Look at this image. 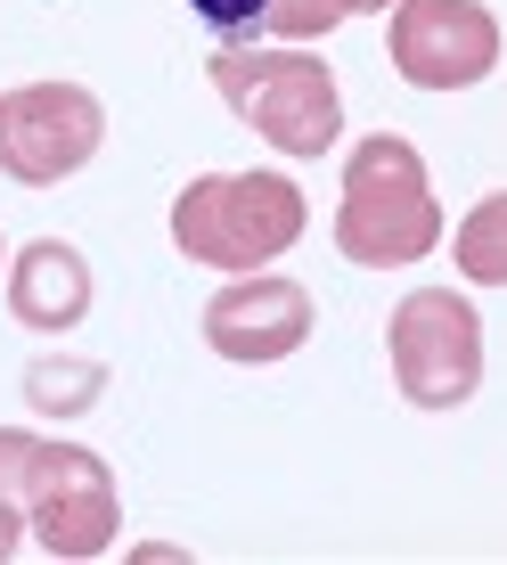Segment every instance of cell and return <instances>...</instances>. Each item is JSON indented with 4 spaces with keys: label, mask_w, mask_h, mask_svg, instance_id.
Returning a JSON list of instances; mask_svg holds the SVG:
<instances>
[{
    "label": "cell",
    "mask_w": 507,
    "mask_h": 565,
    "mask_svg": "<svg viewBox=\"0 0 507 565\" xmlns=\"http://www.w3.org/2000/svg\"><path fill=\"white\" fill-rule=\"evenodd\" d=\"M336 246L360 270H401L442 246V205H434V181H425V156L401 131H377V140L344 156Z\"/></svg>",
    "instance_id": "6da1fadb"
},
{
    "label": "cell",
    "mask_w": 507,
    "mask_h": 565,
    "mask_svg": "<svg viewBox=\"0 0 507 565\" xmlns=\"http://www.w3.org/2000/svg\"><path fill=\"white\" fill-rule=\"evenodd\" d=\"M311 205L287 172H205L172 198V246L213 270H262L303 238Z\"/></svg>",
    "instance_id": "7a4b0ae2"
},
{
    "label": "cell",
    "mask_w": 507,
    "mask_h": 565,
    "mask_svg": "<svg viewBox=\"0 0 507 565\" xmlns=\"http://www.w3.org/2000/svg\"><path fill=\"white\" fill-rule=\"evenodd\" d=\"M205 74L229 99V115L254 124L279 156H327L336 148L344 99H336V74L311 50H238V42H222L205 57Z\"/></svg>",
    "instance_id": "3957f363"
},
{
    "label": "cell",
    "mask_w": 507,
    "mask_h": 565,
    "mask_svg": "<svg viewBox=\"0 0 507 565\" xmlns=\"http://www.w3.org/2000/svg\"><path fill=\"white\" fill-rule=\"evenodd\" d=\"M385 353H393V377L418 411H459L483 385V320L451 287H409L385 320Z\"/></svg>",
    "instance_id": "277c9868"
},
{
    "label": "cell",
    "mask_w": 507,
    "mask_h": 565,
    "mask_svg": "<svg viewBox=\"0 0 507 565\" xmlns=\"http://www.w3.org/2000/svg\"><path fill=\"white\" fill-rule=\"evenodd\" d=\"M107 107L83 83H25L0 90V172L25 189H57L99 156Z\"/></svg>",
    "instance_id": "5b68a950"
},
{
    "label": "cell",
    "mask_w": 507,
    "mask_h": 565,
    "mask_svg": "<svg viewBox=\"0 0 507 565\" xmlns=\"http://www.w3.org/2000/svg\"><path fill=\"white\" fill-rule=\"evenodd\" d=\"M115 524H123V500H115L107 459L83 451V443H42L33 492H25V533L50 557H107Z\"/></svg>",
    "instance_id": "8992f818"
},
{
    "label": "cell",
    "mask_w": 507,
    "mask_h": 565,
    "mask_svg": "<svg viewBox=\"0 0 507 565\" xmlns=\"http://www.w3.org/2000/svg\"><path fill=\"white\" fill-rule=\"evenodd\" d=\"M393 74L418 90H475L499 66V17L483 0H401L393 9Z\"/></svg>",
    "instance_id": "52a82bcc"
},
{
    "label": "cell",
    "mask_w": 507,
    "mask_h": 565,
    "mask_svg": "<svg viewBox=\"0 0 507 565\" xmlns=\"http://www.w3.org/2000/svg\"><path fill=\"white\" fill-rule=\"evenodd\" d=\"M303 337H311V287L279 279V270H254V279L222 287V296L205 303V344L222 361L270 369V361L303 353Z\"/></svg>",
    "instance_id": "ba28073f"
},
{
    "label": "cell",
    "mask_w": 507,
    "mask_h": 565,
    "mask_svg": "<svg viewBox=\"0 0 507 565\" xmlns=\"http://www.w3.org/2000/svg\"><path fill=\"white\" fill-rule=\"evenodd\" d=\"M9 311L25 328H42V337L83 328V311H90V263L74 255L66 238H33L25 255L9 263Z\"/></svg>",
    "instance_id": "9c48e42d"
},
{
    "label": "cell",
    "mask_w": 507,
    "mask_h": 565,
    "mask_svg": "<svg viewBox=\"0 0 507 565\" xmlns=\"http://www.w3.org/2000/svg\"><path fill=\"white\" fill-rule=\"evenodd\" d=\"M451 255H459V270H466L475 287H507V189H499V198H483V205L459 222Z\"/></svg>",
    "instance_id": "30bf717a"
},
{
    "label": "cell",
    "mask_w": 507,
    "mask_h": 565,
    "mask_svg": "<svg viewBox=\"0 0 507 565\" xmlns=\"http://www.w3.org/2000/svg\"><path fill=\"white\" fill-rule=\"evenodd\" d=\"M107 394V369L99 361H33L25 369V402L50 418H83L90 402Z\"/></svg>",
    "instance_id": "8fae6325"
},
{
    "label": "cell",
    "mask_w": 507,
    "mask_h": 565,
    "mask_svg": "<svg viewBox=\"0 0 507 565\" xmlns=\"http://www.w3.org/2000/svg\"><path fill=\"white\" fill-rule=\"evenodd\" d=\"M33 459H42V435H25V426H0V516H25Z\"/></svg>",
    "instance_id": "7c38bea8"
},
{
    "label": "cell",
    "mask_w": 507,
    "mask_h": 565,
    "mask_svg": "<svg viewBox=\"0 0 507 565\" xmlns=\"http://www.w3.org/2000/svg\"><path fill=\"white\" fill-rule=\"evenodd\" d=\"M344 25V0H270L262 33H279V42H320V33Z\"/></svg>",
    "instance_id": "4fadbf2b"
},
{
    "label": "cell",
    "mask_w": 507,
    "mask_h": 565,
    "mask_svg": "<svg viewBox=\"0 0 507 565\" xmlns=\"http://www.w3.org/2000/svg\"><path fill=\"white\" fill-rule=\"evenodd\" d=\"M188 9L205 17L222 42H238V33H262V17H270V0H188Z\"/></svg>",
    "instance_id": "5bb4252c"
},
{
    "label": "cell",
    "mask_w": 507,
    "mask_h": 565,
    "mask_svg": "<svg viewBox=\"0 0 507 565\" xmlns=\"http://www.w3.org/2000/svg\"><path fill=\"white\" fill-rule=\"evenodd\" d=\"M17 541H25V516H0V557H9Z\"/></svg>",
    "instance_id": "9a60e30c"
},
{
    "label": "cell",
    "mask_w": 507,
    "mask_h": 565,
    "mask_svg": "<svg viewBox=\"0 0 507 565\" xmlns=\"http://www.w3.org/2000/svg\"><path fill=\"white\" fill-rule=\"evenodd\" d=\"M385 9H401V0H344V17H385Z\"/></svg>",
    "instance_id": "2e32d148"
},
{
    "label": "cell",
    "mask_w": 507,
    "mask_h": 565,
    "mask_svg": "<svg viewBox=\"0 0 507 565\" xmlns=\"http://www.w3.org/2000/svg\"><path fill=\"white\" fill-rule=\"evenodd\" d=\"M0 263H9V246H0Z\"/></svg>",
    "instance_id": "e0dca14e"
}]
</instances>
